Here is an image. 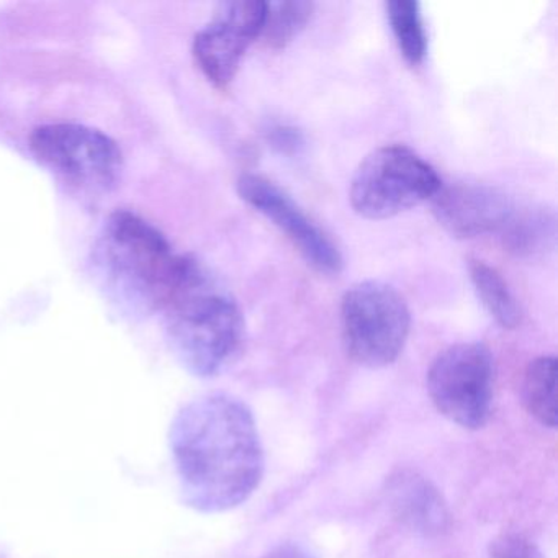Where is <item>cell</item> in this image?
<instances>
[{
  "mask_svg": "<svg viewBox=\"0 0 558 558\" xmlns=\"http://www.w3.org/2000/svg\"><path fill=\"white\" fill-rule=\"evenodd\" d=\"M184 501L205 514L246 502L264 476V450L253 411L240 398L205 395L185 404L171 426Z\"/></svg>",
  "mask_w": 558,
  "mask_h": 558,
  "instance_id": "cell-1",
  "label": "cell"
},
{
  "mask_svg": "<svg viewBox=\"0 0 558 558\" xmlns=\"http://www.w3.org/2000/svg\"><path fill=\"white\" fill-rule=\"evenodd\" d=\"M159 313L172 352L197 377H217L243 348L244 319L236 300L194 257L185 256Z\"/></svg>",
  "mask_w": 558,
  "mask_h": 558,
  "instance_id": "cell-2",
  "label": "cell"
},
{
  "mask_svg": "<svg viewBox=\"0 0 558 558\" xmlns=\"http://www.w3.org/2000/svg\"><path fill=\"white\" fill-rule=\"evenodd\" d=\"M184 260L155 225L130 210L110 215L94 247V266L109 295L142 315L161 312Z\"/></svg>",
  "mask_w": 558,
  "mask_h": 558,
  "instance_id": "cell-3",
  "label": "cell"
},
{
  "mask_svg": "<svg viewBox=\"0 0 558 558\" xmlns=\"http://www.w3.org/2000/svg\"><path fill=\"white\" fill-rule=\"evenodd\" d=\"M442 181L436 169L403 145L372 151L351 181L352 208L367 220H388L430 201Z\"/></svg>",
  "mask_w": 558,
  "mask_h": 558,
  "instance_id": "cell-4",
  "label": "cell"
},
{
  "mask_svg": "<svg viewBox=\"0 0 558 558\" xmlns=\"http://www.w3.org/2000/svg\"><path fill=\"white\" fill-rule=\"evenodd\" d=\"M341 325L348 354L364 367L384 368L403 352L411 313L395 287L365 280L342 296Z\"/></svg>",
  "mask_w": 558,
  "mask_h": 558,
  "instance_id": "cell-5",
  "label": "cell"
},
{
  "mask_svg": "<svg viewBox=\"0 0 558 558\" xmlns=\"http://www.w3.org/2000/svg\"><path fill=\"white\" fill-rule=\"evenodd\" d=\"M430 401L463 429L486 426L495 401V361L482 342H462L440 352L427 372Z\"/></svg>",
  "mask_w": 558,
  "mask_h": 558,
  "instance_id": "cell-6",
  "label": "cell"
},
{
  "mask_svg": "<svg viewBox=\"0 0 558 558\" xmlns=\"http://www.w3.org/2000/svg\"><path fill=\"white\" fill-rule=\"evenodd\" d=\"M31 148L45 166L83 191L109 192L123 171L122 149L100 130L77 123L38 126Z\"/></svg>",
  "mask_w": 558,
  "mask_h": 558,
  "instance_id": "cell-7",
  "label": "cell"
},
{
  "mask_svg": "<svg viewBox=\"0 0 558 558\" xmlns=\"http://www.w3.org/2000/svg\"><path fill=\"white\" fill-rule=\"evenodd\" d=\"M238 194L279 228L313 269L325 276L341 272L344 260L335 241L279 185L263 175L243 174L238 179Z\"/></svg>",
  "mask_w": 558,
  "mask_h": 558,
  "instance_id": "cell-8",
  "label": "cell"
},
{
  "mask_svg": "<svg viewBox=\"0 0 558 558\" xmlns=\"http://www.w3.org/2000/svg\"><path fill=\"white\" fill-rule=\"evenodd\" d=\"M264 17L266 2H228L220 5L214 19L195 35V61L217 89H227L233 83L247 48L260 37Z\"/></svg>",
  "mask_w": 558,
  "mask_h": 558,
  "instance_id": "cell-9",
  "label": "cell"
},
{
  "mask_svg": "<svg viewBox=\"0 0 558 558\" xmlns=\"http://www.w3.org/2000/svg\"><path fill=\"white\" fill-rule=\"evenodd\" d=\"M434 217L459 240L499 233L514 210V202L485 184L440 185L433 198Z\"/></svg>",
  "mask_w": 558,
  "mask_h": 558,
  "instance_id": "cell-10",
  "label": "cell"
},
{
  "mask_svg": "<svg viewBox=\"0 0 558 558\" xmlns=\"http://www.w3.org/2000/svg\"><path fill=\"white\" fill-rule=\"evenodd\" d=\"M387 498L395 518L417 534L440 535L449 529L447 502L439 489L420 473H395L387 483Z\"/></svg>",
  "mask_w": 558,
  "mask_h": 558,
  "instance_id": "cell-11",
  "label": "cell"
},
{
  "mask_svg": "<svg viewBox=\"0 0 558 558\" xmlns=\"http://www.w3.org/2000/svg\"><path fill=\"white\" fill-rule=\"evenodd\" d=\"M499 238L514 256L524 259L545 256L554 251L557 241L555 211L545 207H514Z\"/></svg>",
  "mask_w": 558,
  "mask_h": 558,
  "instance_id": "cell-12",
  "label": "cell"
},
{
  "mask_svg": "<svg viewBox=\"0 0 558 558\" xmlns=\"http://www.w3.org/2000/svg\"><path fill=\"white\" fill-rule=\"evenodd\" d=\"M469 274L473 289L489 316L501 328H518L522 322V310L501 274L480 259L470 260Z\"/></svg>",
  "mask_w": 558,
  "mask_h": 558,
  "instance_id": "cell-13",
  "label": "cell"
},
{
  "mask_svg": "<svg viewBox=\"0 0 558 558\" xmlns=\"http://www.w3.org/2000/svg\"><path fill=\"white\" fill-rule=\"evenodd\" d=\"M522 401L525 410L542 426L557 427V359L542 355L527 365L522 378Z\"/></svg>",
  "mask_w": 558,
  "mask_h": 558,
  "instance_id": "cell-14",
  "label": "cell"
},
{
  "mask_svg": "<svg viewBox=\"0 0 558 558\" xmlns=\"http://www.w3.org/2000/svg\"><path fill=\"white\" fill-rule=\"evenodd\" d=\"M387 17L401 57L411 66H420L427 53L421 5L414 0H391L387 4Z\"/></svg>",
  "mask_w": 558,
  "mask_h": 558,
  "instance_id": "cell-15",
  "label": "cell"
},
{
  "mask_svg": "<svg viewBox=\"0 0 558 558\" xmlns=\"http://www.w3.org/2000/svg\"><path fill=\"white\" fill-rule=\"evenodd\" d=\"M315 5L312 2L300 0H280V2H266V17H264L260 37L266 40L267 47L272 50H282L292 44L308 25Z\"/></svg>",
  "mask_w": 558,
  "mask_h": 558,
  "instance_id": "cell-16",
  "label": "cell"
},
{
  "mask_svg": "<svg viewBox=\"0 0 558 558\" xmlns=\"http://www.w3.org/2000/svg\"><path fill=\"white\" fill-rule=\"evenodd\" d=\"M489 558H547L535 542L525 535L502 534L489 547Z\"/></svg>",
  "mask_w": 558,
  "mask_h": 558,
  "instance_id": "cell-17",
  "label": "cell"
},
{
  "mask_svg": "<svg viewBox=\"0 0 558 558\" xmlns=\"http://www.w3.org/2000/svg\"><path fill=\"white\" fill-rule=\"evenodd\" d=\"M266 140L280 155H299L305 146V138L299 129L286 123H274L266 130Z\"/></svg>",
  "mask_w": 558,
  "mask_h": 558,
  "instance_id": "cell-18",
  "label": "cell"
},
{
  "mask_svg": "<svg viewBox=\"0 0 558 558\" xmlns=\"http://www.w3.org/2000/svg\"><path fill=\"white\" fill-rule=\"evenodd\" d=\"M264 558H316L299 544H282L272 548Z\"/></svg>",
  "mask_w": 558,
  "mask_h": 558,
  "instance_id": "cell-19",
  "label": "cell"
}]
</instances>
